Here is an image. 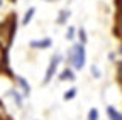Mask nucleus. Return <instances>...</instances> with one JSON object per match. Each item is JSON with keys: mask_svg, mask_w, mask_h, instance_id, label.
<instances>
[{"mask_svg": "<svg viewBox=\"0 0 122 120\" xmlns=\"http://www.w3.org/2000/svg\"><path fill=\"white\" fill-rule=\"evenodd\" d=\"M117 58H119V56H117V51H115V53H114V51H110L109 54H107V59H109V61H112V63H115V61H117Z\"/></svg>", "mask_w": 122, "mask_h": 120, "instance_id": "16", "label": "nucleus"}, {"mask_svg": "<svg viewBox=\"0 0 122 120\" xmlns=\"http://www.w3.org/2000/svg\"><path fill=\"white\" fill-rule=\"evenodd\" d=\"M44 2H56V0H44Z\"/></svg>", "mask_w": 122, "mask_h": 120, "instance_id": "19", "label": "nucleus"}, {"mask_svg": "<svg viewBox=\"0 0 122 120\" xmlns=\"http://www.w3.org/2000/svg\"><path fill=\"white\" fill-rule=\"evenodd\" d=\"M86 120H100V112H98V108L92 107V108L88 110V113H86Z\"/></svg>", "mask_w": 122, "mask_h": 120, "instance_id": "12", "label": "nucleus"}, {"mask_svg": "<svg viewBox=\"0 0 122 120\" xmlns=\"http://www.w3.org/2000/svg\"><path fill=\"white\" fill-rule=\"evenodd\" d=\"M90 74H92V78L100 80V78H102V69H100L97 64H92V66H90Z\"/></svg>", "mask_w": 122, "mask_h": 120, "instance_id": "13", "label": "nucleus"}, {"mask_svg": "<svg viewBox=\"0 0 122 120\" xmlns=\"http://www.w3.org/2000/svg\"><path fill=\"white\" fill-rule=\"evenodd\" d=\"M17 83H19V86H20V90H22V96H29V95H30V86H29V83H27L22 76H17Z\"/></svg>", "mask_w": 122, "mask_h": 120, "instance_id": "7", "label": "nucleus"}, {"mask_svg": "<svg viewBox=\"0 0 122 120\" xmlns=\"http://www.w3.org/2000/svg\"><path fill=\"white\" fill-rule=\"evenodd\" d=\"M34 14H36V7H30V9L24 14V17H22V25H29L30 20H32V17H34Z\"/></svg>", "mask_w": 122, "mask_h": 120, "instance_id": "9", "label": "nucleus"}, {"mask_svg": "<svg viewBox=\"0 0 122 120\" xmlns=\"http://www.w3.org/2000/svg\"><path fill=\"white\" fill-rule=\"evenodd\" d=\"M76 91H78V90H76L75 86H73V88H70V90H66V91H65V95H63V100H65V101L73 100V98L76 96Z\"/></svg>", "mask_w": 122, "mask_h": 120, "instance_id": "14", "label": "nucleus"}, {"mask_svg": "<svg viewBox=\"0 0 122 120\" xmlns=\"http://www.w3.org/2000/svg\"><path fill=\"white\" fill-rule=\"evenodd\" d=\"M76 39H78V42H80V44L86 46L88 37H86V29H85V27H78V29H76Z\"/></svg>", "mask_w": 122, "mask_h": 120, "instance_id": "8", "label": "nucleus"}, {"mask_svg": "<svg viewBox=\"0 0 122 120\" xmlns=\"http://www.w3.org/2000/svg\"><path fill=\"white\" fill-rule=\"evenodd\" d=\"M76 29H78V27H75V25H70V27L66 29V36H65L66 41L73 42V41L76 39Z\"/></svg>", "mask_w": 122, "mask_h": 120, "instance_id": "10", "label": "nucleus"}, {"mask_svg": "<svg viewBox=\"0 0 122 120\" xmlns=\"http://www.w3.org/2000/svg\"><path fill=\"white\" fill-rule=\"evenodd\" d=\"M61 61H63V56H61L59 53H56V54L51 56L48 69H46V74H44V80H42V85H49L51 83V80L56 76V71H58V66H59Z\"/></svg>", "mask_w": 122, "mask_h": 120, "instance_id": "2", "label": "nucleus"}, {"mask_svg": "<svg viewBox=\"0 0 122 120\" xmlns=\"http://www.w3.org/2000/svg\"><path fill=\"white\" fill-rule=\"evenodd\" d=\"M120 2H122V0H120Z\"/></svg>", "mask_w": 122, "mask_h": 120, "instance_id": "21", "label": "nucleus"}, {"mask_svg": "<svg viewBox=\"0 0 122 120\" xmlns=\"http://www.w3.org/2000/svg\"><path fill=\"white\" fill-rule=\"evenodd\" d=\"M9 95L15 100V103H17V107H22V100H24V96L17 91V90H10V91H9Z\"/></svg>", "mask_w": 122, "mask_h": 120, "instance_id": "11", "label": "nucleus"}, {"mask_svg": "<svg viewBox=\"0 0 122 120\" xmlns=\"http://www.w3.org/2000/svg\"><path fill=\"white\" fill-rule=\"evenodd\" d=\"M58 78H59V81H75V80H76V74H75V71L68 66V68H65L63 71L59 73Z\"/></svg>", "mask_w": 122, "mask_h": 120, "instance_id": "5", "label": "nucleus"}, {"mask_svg": "<svg viewBox=\"0 0 122 120\" xmlns=\"http://www.w3.org/2000/svg\"><path fill=\"white\" fill-rule=\"evenodd\" d=\"M117 32H120V36H122V9H120L119 17H117Z\"/></svg>", "mask_w": 122, "mask_h": 120, "instance_id": "15", "label": "nucleus"}, {"mask_svg": "<svg viewBox=\"0 0 122 120\" xmlns=\"http://www.w3.org/2000/svg\"><path fill=\"white\" fill-rule=\"evenodd\" d=\"M117 78H119V81H122V63H119V66H117Z\"/></svg>", "mask_w": 122, "mask_h": 120, "instance_id": "17", "label": "nucleus"}, {"mask_svg": "<svg viewBox=\"0 0 122 120\" xmlns=\"http://www.w3.org/2000/svg\"><path fill=\"white\" fill-rule=\"evenodd\" d=\"M0 7H2V0H0Z\"/></svg>", "mask_w": 122, "mask_h": 120, "instance_id": "20", "label": "nucleus"}, {"mask_svg": "<svg viewBox=\"0 0 122 120\" xmlns=\"http://www.w3.org/2000/svg\"><path fill=\"white\" fill-rule=\"evenodd\" d=\"M66 61L73 71H81L86 66V46L80 42H73L66 53Z\"/></svg>", "mask_w": 122, "mask_h": 120, "instance_id": "1", "label": "nucleus"}, {"mask_svg": "<svg viewBox=\"0 0 122 120\" xmlns=\"http://www.w3.org/2000/svg\"><path fill=\"white\" fill-rule=\"evenodd\" d=\"M70 17H71V10H68V9L59 10V15H58V19H56V24H59V25H65V24L70 20Z\"/></svg>", "mask_w": 122, "mask_h": 120, "instance_id": "6", "label": "nucleus"}, {"mask_svg": "<svg viewBox=\"0 0 122 120\" xmlns=\"http://www.w3.org/2000/svg\"><path fill=\"white\" fill-rule=\"evenodd\" d=\"M29 46L32 49H48L53 46V41L49 37H44V39H39V41H30Z\"/></svg>", "mask_w": 122, "mask_h": 120, "instance_id": "3", "label": "nucleus"}, {"mask_svg": "<svg viewBox=\"0 0 122 120\" xmlns=\"http://www.w3.org/2000/svg\"><path fill=\"white\" fill-rule=\"evenodd\" d=\"M117 56H120V58H122V41H120V44H119V49H117Z\"/></svg>", "mask_w": 122, "mask_h": 120, "instance_id": "18", "label": "nucleus"}, {"mask_svg": "<svg viewBox=\"0 0 122 120\" xmlns=\"http://www.w3.org/2000/svg\"><path fill=\"white\" fill-rule=\"evenodd\" d=\"M105 113H107V117H109V120H122V112L117 110L114 105H107Z\"/></svg>", "mask_w": 122, "mask_h": 120, "instance_id": "4", "label": "nucleus"}]
</instances>
